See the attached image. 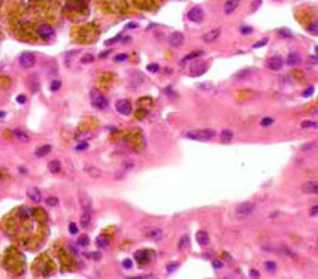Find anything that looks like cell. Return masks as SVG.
Listing matches in <instances>:
<instances>
[{
	"label": "cell",
	"mask_w": 318,
	"mask_h": 279,
	"mask_svg": "<svg viewBox=\"0 0 318 279\" xmlns=\"http://www.w3.org/2000/svg\"><path fill=\"white\" fill-rule=\"evenodd\" d=\"M254 209H255V205L252 202H243V203L238 205V208L235 209V218L236 220H245L254 212Z\"/></svg>",
	"instance_id": "1"
},
{
	"label": "cell",
	"mask_w": 318,
	"mask_h": 279,
	"mask_svg": "<svg viewBox=\"0 0 318 279\" xmlns=\"http://www.w3.org/2000/svg\"><path fill=\"white\" fill-rule=\"evenodd\" d=\"M185 136H187L188 139L203 140V142H206V140L214 139V138L216 136V133L214 131V130H211V128H206V130H196V131H188V133H185Z\"/></svg>",
	"instance_id": "2"
},
{
	"label": "cell",
	"mask_w": 318,
	"mask_h": 279,
	"mask_svg": "<svg viewBox=\"0 0 318 279\" xmlns=\"http://www.w3.org/2000/svg\"><path fill=\"white\" fill-rule=\"evenodd\" d=\"M91 105L94 106L96 109H99V111H103V109H106L108 107V99L103 96V94H100L97 90H91Z\"/></svg>",
	"instance_id": "3"
},
{
	"label": "cell",
	"mask_w": 318,
	"mask_h": 279,
	"mask_svg": "<svg viewBox=\"0 0 318 279\" xmlns=\"http://www.w3.org/2000/svg\"><path fill=\"white\" fill-rule=\"evenodd\" d=\"M20 64L24 69H30L36 64V55L33 52H23L20 55Z\"/></svg>",
	"instance_id": "4"
},
{
	"label": "cell",
	"mask_w": 318,
	"mask_h": 279,
	"mask_svg": "<svg viewBox=\"0 0 318 279\" xmlns=\"http://www.w3.org/2000/svg\"><path fill=\"white\" fill-rule=\"evenodd\" d=\"M208 69H209V64L202 63V61H196V63L191 64V67H190V75L191 76H200V75L206 73Z\"/></svg>",
	"instance_id": "5"
},
{
	"label": "cell",
	"mask_w": 318,
	"mask_h": 279,
	"mask_svg": "<svg viewBox=\"0 0 318 279\" xmlns=\"http://www.w3.org/2000/svg\"><path fill=\"white\" fill-rule=\"evenodd\" d=\"M115 109L121 114V115H130L132 114V103L127 99H120L115 103Z\"/></svg>",
	"instance_id": "6"
},
{
	"label": "cell",
	"mask_w": 318,
	"mask_h": 279,
	"mask_svg": "<svg viewBox=\"0 0 318 279\" xmlns=\"http://www.w3.org/2000/svg\"><path fill=\"white\" fill-rule=\"evenodd\" d=\"M187 17H188V20H190V21H193V23H200V21L203 20L205 12H203V9H202L200 6H194V8H191V9L188 11Z\"/></svg>",
	"instance_id": "7"
},
{
	"label": "cell",
	"mask_w": 318,
	"mask_h": 279,
	"mask_svg": "<svg viewBox=\"0 0 318 279\" xmlns=\"http://www.w3.org/2000/svg\"><path fill=\"white\" fill-rule=\"evenodd\" d=\"M78 198H79V205H81V208H82V210L91 212V209H93V200H91L90 196L87 193H84V191H79Z\"/></svg>",
	"instance_id": "8"
},
{
	"label": "cell",
	"mask_w": 318,
	"mask_h": 279,
	"mask_svg": "<svg viewBox=\"0 0 318 279\" xmlns=\"http://www.w3.org/2000/svg\"><path fill=\"white\" fill-rule=\"evenodd\" d=\"M184 43V35L179 32H175L169 36V45L172 48H179Z\"/></svg>",
	"instance_id": "9"
},
{
	"label": "cell",
	"mask_w": 318,
	"mask_h": 279,
	"mask_svg": "<svg viewBox=\"0 0 318 279\" xmlns=\"http://www.w3.org/2000/svg\"><path fill=\"white\" fill-rule=\"evenodd\" d=\"M37 33H39V36L42 37V39H49V37H52L54 36V28L51 27V25H48V24H42V25H39V28H37Z\"/></svg>",
	"instance_id": "10"
},
{
	"label": "cell",
	"mask_w": 318,
	"mask_h": 279,
	"mask_svg": "<svg viewBox=\"0 0 318 279\" xmlns=\"http://www.w3.org/2000/svg\"><path fill=\"white\" fill-rule=\"evenodd\" d=\"M27 196H29V198L33 203H40L42 202V194H40V191L36 187H29L27 188Z\"/></svg>",
	"instance_id": "11"
},
{
	"label": "cell",
	"mask_w": 318,
	"mask_h": 279,
	"mask_svg": "<svg viewBox=\"0 0 318 279\" xmlns=\"http://www.w3.org/2000/svg\"><path fill=\"white\" fill-rule=\"evenodd\" d=\"M285 63H287L288 66H299V64L302 63V55H300L299 52H290L288 57H287V60H285Z\"/></svg>",
	"instance_id": "12"
},
{
	"label": "cell",
	"mask_w": 318,
	"mask_h": 279,
	"mask_svg": "<svg viewBox=\"0 0 318 279\" xmlns=\"http://www.w3.org/2000/svg\"><path fill=\"white\" fill-rule=\"evenodd\" d=\"M267 66H269V69H272V70H279V69H282V66H284V60L281 57H272L269 60Z\"/></svg>",
	"instance_id": "13"
},
{
	"label": "cell",
	"mask_w": 318,
	"mask_h": 279,
	"mask_svg": "<svg viewBox=\"0 0 318 279\" xmlns=\"http://www.w3.org/2000/svg\"><path fill=\"white\" fill-rule=\"evenodd\" d=\"M238 6H239V0H227V2H224V13L226 15L233 13Z\"/></svg>",
	"instance_id": "14"
},
{
	"label": "cell",
	"mask_w": 318,
	"mask_h": 279,
	"mask_svg": "<svg viewBox=\"0 0 318 279\" xmlns=\"http://www.w3.org/2000/svg\"><path fill=\"white\" fill-rule=\"evenodd\" d=\"M196 240H197V243L200 246H206L209 243V234L206 232H203V230H200V232L196 233Z\"/></svg>",
	"instance_id": "15"
},
{
	"label": "cell",
	"mask_w": 318,
	"mask_h": 279,
	"mask_svg": "<svg viewBox=\"0 0 318 279\" xmlns=\"http://www.w3.org/2000/svg\"><path fill=\"white\" fill-rule=\"evenodd\" d=\"M220 35H221V32H220L218 28H215V30H211V32H208V33L203 36V42H206V43L215 42L216 39L220 37Z\"/></svg>",
	"instance_id": "16"
},
{
	"label": "cell",
	"mask_w": 318,
	"mask_h": 279,
	"mask_svg": "<svg viewBox=\"0 0 318 279\" xmlns=\"http://www.w3.org/2000/svg\"><path fill=\"white\" fill-rule=\"evenodd\" d=\"M147 237L151 239V240H154V242H160L161 237H163V230L161 228H152V230H149L147 233Z\"/></svg>",
	"instance_id": "17"
},
{
	"label": "cell",
	"mask_w": 318,
	"mask_h": 279,
	"mask_svg": "<svg viewBox=\"0 0 318 279\" xmlns=\"http://www.w3.org/2000/svg\"><path fill=\"white\" fill-rule=\"evenodd\" d=\"M303 193L306 194H318V184L315 181H309L303 185Z\"/></svg>",
	"instance_id": "18"
},
{
	"label": "cell",
	"mask_w": 318,
	"mask_h": 279,
	"mask_svg": "<svg viewBox=\"0 0 318 279\" xmlns=\"http://www.w3.org/2000/svg\"><path fill=\"white\" fill-rule=\"evenodd\" d=\"M51 149H52L51 145H42V146H39V148L34 151V155H36L37 158H42V157L48 155V154L51 152Z\"/></svg>",
	"instance_id": "19"
},
{
	"label": "cell",
	"mask_w": 318,
	"mask_h": 279,
	"mask_svg": "<svg viewBox=\"0 0 318 279\" xmlns=\"http://www.w3.org/2000/svg\"><path fill=\"white\" fill-rule=\"evenodd\" d=\"M203 55H205L203 51H193V52H190L188 55H185V57L182 58L181 64H185V63H187V61H190V60H196V58L203 57Z\"/></svg>",
	"instance_id": "20"
},
{
	"label": "cell",
	"mask_w": 318,
	"mask_h": 279,
	"mask_svg": "<svg viewBox=\"0 0 318 279\" xmlns=\"http://www.w3.org/2000/svg\"><path fill=\"white\" fill-rule=\"evenodd\" d=\"M90 224H91V212L84 210V213L81 217V225H82V228H88Z\"/></svg>",
	"instance_id": "21"
},
{
	"label": "cell",
	"mask_w": 318,
	"mask_h": 279,
	"mask_svg": "<svg viewBox=\"0 0 318 279\" xmlns=\"http://www.w3.org/2000/svg\"><path fill=\"white\" fill-rule=\"evenodd\" d=\"M233 136H235V133H233L232 130H223V131H221V134H220V138H221V142H223V143H228V142H232Z\"/></svg>",
	"instance_id": "22"
},
{
	"label": "cell",
	"mask_w": 318,
	"mask_h": 279,
	"mask_svg": "<svg viewBox=\"0 0 318 279\" xmlns=\"http://www.w3.org/2000/svg\"><path fill=\"white\" fill-rule=\"evenodd\" d=\"M48 169H49L51 173H58L61 170V163L58 160H52V161H49V164H48Z\"/></svg>",
	"instance_id": "23"
},
{
	"label": "cell",
	"mask_w": 318,
	"mask_h": 279,
	"mask_svg": "<svg viewBox=\"0 0 318 279\" xmlns=\"http://www.w3.org/2000/svg\"><path fill=\"white\" fill-rule=\"evenodd\" d=\"M85 172L90 175L91 178H100V176H102V172H100L97 167H94V166H87V167H85Z\"/></svg>",
	"instance_id": "24"
},
{
	"label": "cell",
	"mask_w": 318,
	"mask_h": 279,
	"mask_svg": "<svg viewBox=\"0 0 318 279\" xmlns=\"http://www.w3.org/2000/svg\"><path fill=\"white\" fill-rule=\"evenodd\" d=\"M96 245H97V248L105 249V248H108V246H109V239H108L106 236H99V237H97V240H96Z\"/></svg>",
	"instance_id": "25"
},
{
	"label": "cell",
	"mask_w": 318,
	"mask_h": 279,
	"mask_svg": "<svg viewBox=\"0 0 318 279\" xmlns=\"http://www.w3.org/2000/svg\"><path fill=\"white\" fill-rule=\"evenodd\" d=\"M13 136L20 140V142H24V143H27V142L30 140V139H29V136L24 133L23 130H18V128H17V130H13Z\"/></svg>",
	"instance_id": "26"
},
{
	"label": "cell",
	"mask_w": 318,
	"mask_h": 279,
	"mask_svg": "<svg viewBox=\"0 0 318 279\" xmlns=\"http://www.w3.org/2000/svg\"><path fill=\"white\" fill-rule=\"evenodd\" d=\"M188 245H190V239H188V236H187V234H184L181 239H179L178 249H179V251H184V249H187V248H188Z\"/></svg>",
	"instance_id": "27"
},
{
	"label": "cell",
	"mask_w": 318,
	"mask_h": 279,
	"mask_svg": "<svg viewBox=\"0 0 318 279\" xmlns=\"http://www.w3.org/2000/svg\"><path fill=\"white\" fill-rule=\"evenodd\" d=\"M135 258H136L139 263H147L149 255H148L147 251H137L136 254H135Z\"/></svg>",
	"instance_id": "28"
},
{
	"label": "cell",
	"mask_w": 318,
	"mask_h": 279,
	"mask_svg": "<svg viewBox=\"0 0 318 279\" xmlns=\"http://www.w3.org/2000/svg\"><path fill=\"white\" fill-rule=\"evenodd\" d=\"M276 33L281 36V37H284V39H291V37H293L291 32H290V30H287V28H278V30H276Z\"/></svg>",
	"instance_id": "29"
},
{
	"label": "cell",
	"mask_w": 318,
	"mask_h": 279,
	"mask_svg": "<svg viewBox=\"0 0 318 279\" xmlns=\"http://www.w3.org/2000/svg\"><path fill=\"white\" fill-rule=\"evenodd\" d=\"M144 82V76L142 75H136V72H133V75H132V84L133 85H140Z\"/></svg>",
	"instance_id": "30"
},
{
	"label": "cell",
	"mask_w": 318,
	"mask_h": 279,
	"mask_svg": "<svg viewBox=\"0 0 318 279\" xmlns=\"http://www.w3.org/2000/svg\"><path fill=\"white\" fill-rule=\"evenodd\" d=\"M261 249H263V251H266V252H275V254H278V252H279V248H278V246H275V245H263V246H261Z\"/></svg>",
	"instance_id": "31"
},
{
	"label": "cell",
	"mask_w": 318,
	"mask_h": 279,
	"mask_svg": "<svg viewBox=\"0 0 318 279\" xmlns=\"http://www.w3.org/2000/svg\"><path fill=\"white\" fill-rule=\"evenodd\" d=\"M264 267H266L267 272L275 273V272H276V263H275V261H266V263H264Z\"/></svg>",
	"instance_id": "32"
},
{
	"label": "cell",
	"mask_w": 318,
	"mask_h": 279,
	"mask_svg": "<svg viewBox=\"0 0 318 279\" xmlns=\"http://www.w3.org/2000/svg\"><path fill=\"white\" fill-rule=\"evenodd\" d=\"M197 87H199V90H203V91H212V88H214V85L211 82H202Z\"/></svg>",
	"instance_id": "33"
},
{
	"label": "cell",
	"mask_w": 318,
	"mask_h": 279,
	"mask_svg": "<svg viewBox=\"0 0 318 279\" xmlns=\"http://www.w3.org/2000/svg\"><path fill=\"white\" fill-rule=\"evenodd\" d=\"M93 61H94V55L93 54H85V55H82V58H81V63L82 64H90Z\"/></svg>",
	"instance_id": "34"
},
{
	"label": "cell",
	"mask_w": 318,
	"mask_h": 279,
	"mask_svg": "<svg viewBox=\"0 0 318 279\" xmlns=\"http://www.w3.org/2000/svg\"><path fill=\"white\" fill-rule=\"evenodd\" d=\"M88 243H90V237L88 236H81L79 239H78V245L79 246H88Z\"/></svg>",
	"instance_id": "35"
},
{
	"label": "cell",
	"mask_w": 318,
	"mask_h": 279,
	"mask_svg": "<svg viewBox=\"0 0 318 279\" xmlns=\"http://www.w3.org/2000/svg\"><path fill=\"white\" fill-rule=\"evenodd\" d=\"M300 127L302 128H309V127H318V124L315 123V121H303L302 124H300Z\"/></svg>",
	"instance_id": "36"
},
{
	"label": "cell",
	"mask_w": 318,
	"mask_h": 279,
	"mask_svg": "<svg viewBox=\"0 0 318 279\" xmlns=\"http://www.w3.org/2000/svg\"><path fill=\"white\" fill-rule=\"evenodd\" d=\"M49 88H51V91H58L61 88V81H52Z\"/></svg>",
	"instance_id": "37"
},
{
	"label": "cell",
	"mask_w": 318,
	"mask_h": 279,
	"mask_svg": "<svg viewBox=\"0 0 318 279\" xmlns=\"http://www.w3.org/2000/svg\"><path fill=\"white\" fill-rule=\"evenodd\" d=\"M250 72L251 70H240L238 75H235V78L236 79H242V78H247V76H250Z\"/></svg>",
	"instance_id": "38"
},
{
	"label": "cell",
	"mask_w": 318,
	"mask_h": 279,
	"mask_svg": "<svg viewBox=\"0 0 318 279\" xmlns=\"http://www.w3.org/2000/svg\"><path fill=\"white\" fill-rule=\"evenodd\" d=\"M260 124H261V127H269V126L273 124V119L272 118H263L260 121Z\"/></svg>",
	"instance_id": "39"
},
{
	"label": "cell",
	"mask_w": 318,
	"mask_h": 279,
	"mask_svg": "<svg viewBox=\"0 0 318 279\" xmlns=\"http://www.w3.org/2000/svg\"><path fill=\"white\" fill-rule=\"evenodd\" d=\"M315 142H311V143H305L302 145V151H311V149H315Z\"/></svg>",
	"instance_id": "40"
},
{
	"label": "cell",
	"mask_w": 318,
	"mask_h": 279,
	"mask_svg": "<svg viewBox=\"0 0 318 279\" xmlns=\"http://www.w3.org/2000/svg\"><path fill=\"white\" fill-rule=\"evenodd\" d=\"M147 70L148 72H151V73H157V72H160V66L159 64H148Z\"/></svg>",
	"instance_id": "41"
},
{
	"label": "cell",
	"mask_w": 318,
	"mask_h": 279,
	"mask_svg": "<svg viewBox=\"0 0 318 279\" xmlns=\"http://www.w3.org/2000/svg\"><path fill=\"white\" fill-rule=\"evenodd\" d=\"M261 3H263L261 0H254V2L251 3V12H255V11H257V9H259V8L261 6Z\"/></svg>",
	"instance_id": "42"
},
{
	"label": "cell",
	"mask_w": 318,
	"mask_h": 279,
	"mask_svg": "<svg viewBox=\"0 0 318 279\" xmlns=\"http://www.w3.org/2000/svg\"><path fill=\"white\" fill-rule=\"evenodd\" d=\"M306 30L309 32V33H312V35H317L318 33V25L314 23V24H311V25H308Z\"/></svg>",
	"instance_id": "43"
},
{
	"label": "cell",
	"mask_w": 318,
	"mask_h": 279,
	"mask_svg": "<svg viewBox=\"0 0 318 279\" xmlns=\"http://www.w3.org/2000/svg\"><path fill=\"white\" fill-rule=\"evenodd\" d=\"M46 205H49V206H57L58 198L57 197H48L46 198Z\"/></svg>",
	"instance_id": "44"
},
{
	"label": "cell",
	"mask_w": 318,
	"mask_h": 279,
	"mask_svg": "<svg viewBox=\"0 0 318 279\" xmlns=\"http://www.w3.org/2000/svg\"><path fill=\"white\" fill-rule=\"evenodd\" d=\"M315 93V88L311 85V87H308V90H305V93H303V97H311L312 94Z\"/></svg>",
	"instance_id": "45"
},
{
	"label": "cell",
	"mask_w": 318,
	"mask_h": 279,
	"mask_svg": "<svg viewBox=\"0 0 318 279\" xmlns=\"http://www.w3.org/2000/svg\"><path fill=\"white\" fill-rule=\"evenodd\" d=\"M212 266H214V269H216V270H218V269H223V267H224V263H223L221 260H214V261H212Z\"/></svg>",
	"instance_id": "46"
},
{
	"label": "cell",
	"mask_w": 318,
	"mask_h": 279,
	"mask_svg": "<svg viewBox=\"0 0 318 279\" xmlns=\"http://www.w3.org/2000/svg\"><path fill=\"white\" fill-rule=\"evenodd\" d=\"M69 232H70V234H76L78 233V227H76L75 222H70L69 224Z\"/></svg>",
	"instance_id": "47"
},
{
	"label": "cell",
	"mask_w": 318,
	"mask_h": 279,
	"mask_svg": "<svg viewBox=\"0 0 318 279\" xmlns=\"http://www.w3.org/2000/svg\"><path fill=\"white\" fill-rule=\"evenodd\" d=\"M127 58H128V55H127V54H118V55H115V61L121 63V61H125Z\"/></svg>",
	"instance_id": "48"
},
{
	"label": "cell",
	"mask_w": 318,
	"mask_h": 279,
	"mask_svg": "<svg viewBox=\"0 0 318 279\" xmlns=\"http://www.w3.org/2000/svg\"><path fill=\"white\" fill-rule=\"evenodd\" d=\"M250 276L252 279H259V278H260V272H259V270H255V269H252V270L250 272Z\"/></svg>",
	"instance_id": "49"
},
{
	"label": "cell",
	"mask_w": 318,
	"mask_h": 279,
	"mask_svg": "<svg viewBox=\"0 0 318 279\" xmlns=\"http://www.w3.org/2000/svg\"><path fill=\"white\" fill-rule=\"evenodd\" d=\"M178 269V263H170L169 266H167V273H172V272H175Z\"/></svg>",
	"instance_id": "50"
},
{
	"label": "cell",
	"mask_w": 318,
	"mask_h": 279,
	"mask_svg": "<svg viewBox=\"0 0 318 279\" xmlns=\"http://www.w3.org/2000/svg\"><path fill=\"white\" fill-rule=\"evenodd\" d=\"M240 33L242 35H250V33H252V28L251 27H240Z\"/></svg>",
	"instance_id": "51"
},
{
	"label": "cell",
	"mask_w": 318,
	"mask_h": 279,
	"mask_svg": "<svg viewBox=\"0 0 318 279\" xmlns=\"http://www.w3.org/2000/svg\"><path fill=\"white\" fill-rule=\"evenodd\" d=\"M87 148H88V143L87 142H82V143H79L76 146V151H82V149H87Z\"/></svg>",
	"instance_id": "52"
},
{
	"label": "cell",
	"mask_w": 318,
	"mask_h": 279,
	"mask_svg": "<svg viewBox=\"0 0 318 279\" xmlns=\"http://www.w3.org/2000/svg\"><path fill=\"white\" fill-rule=\"evenodd\" d=\"M90 257L93 258V260H97V261H99V260L102 258V254H100V252H91Z\"/></svg>",
	"instance_id": "53"
},
{
	"label": "cell",
	"mask_w": 318,
	"mask_h": 279,
	"mask_svg": "<svg viewBox=\"0 0 318 279\" xmlns=\"http://www.w3.org/2000/svg\"><path fill=\"white\" fill-rule=\"evenodd\" d=\"M132 264H133L132 260H124V261H123V267L124 269H132Z\"/></svg>",
	"instance_id": "54"
},
{
	"label": "cell",
	"mask_w": 318,
	"mask_h": 279,
	"mask_svg": "<svg viewBox=\"0 0 318 279\" xmlns=\"http://www.w3.org/2000/svg\"><path fill=\"white\" fill-rule=\"evenodd\" d=\"M120 37H121V35H117L114 39H111V40H106V45H111V43H115V42H118V40H120Z\"/></svg>",
	"instance_id": "55"
},
{
	"label": "cell",
	"mask_w": 318,
	"mask_h": 279,
	"mask_svg": "<svg viewBox=\"0 0 318 279\" xmlns=\"http://www.w3.org/2000/svg\"><path fill=\"white\" fill-rule=\"evenodd\" d=\"M17 102L21 103V105H24V103L27 102V97H25V96H18V97H17Z\"/></svg>",
	"instance_id": "56"
},
{
	"label": "cell",
	"mask_w": 318,
	"mask_h": 279,
	"mask_svg": "<svg viewBox=\"0 0 318 279\" xmlns=\"http://www.w3.org/2000/svg\"><path fill=\"white\" fill-rule=\"evenodd\" d=\"M266 42H267V39H263V40H260V42L254 43V48H260V47H263V45H266Z\"/></svg>",
	"instance_id": "57"
},
{
	"label": "cell",
	"mask_w": 318,
	"mask_h": 279,
	"mask_svg": "<svg viewBox=\"0 0 318 279\" xmlns=\"http://www.w3.org/2000/svg\"><path fill=\"white\" fill-rule=\"evenodd\" d=\"M317 213H318V205H315V206L311 209V217H317Z\"/></svg>",
	"instance_id": "58"
},
{
	"label": "cell",
	"mask_w": 318,
	"mask_h": 279,
	"mask_svg": "<svg viewBox=\"0 0 318 279\" xmlns=\"http://www.w3.org/2000/svg\"><path fill=\"white\" fill-rule=\"evenodd\" d=\"M136 27H137L136 23H130L128 25H127V28H136Z\"/></svg>",
	"instance_id": "59"
},
{
	"label": "cell",
	"mask_w": 318,
	"mask_h": 279,
	"mask_svg": "<svg viewBox=\"0 0 318 279\" xmlns=\"http://www.w3.org/2000/svg\"><path fill=\"white\" fill-rule=\"evenodd\" d=\"M108 54H109V51H105V52H102V54H100V58L108 57Z\"/></svg>",
	"instance_id": "60"
},
{
	"label": "cell",
	"mask_w": 318,
	"mask_h": 279,
	"mask_svg": "<svg viewBox=\"0 0 318 279\" xmlns=\"http://www.w3.org/2000/svg\"><path fill=\"white\" fill-rule=\"evenodd\" d=\"M2 67H3V63H0V69H2Z\"/></svg>",
	"instance_id": "61"
},
{
	"label": "cell",
	"mask_w": 318,
	"mask_h": 279,
	"mask_svg": "<svg viewBox=\"0 0 318 279\" xmlns=\"http://www.w3.org/2000/svg\"><path fill=\"white\" fill-rule=\"evenodd\" d=\"M275 2H281V0H275Z\"/></svg>",
	"instance_id": "62"
}]
</instances>
